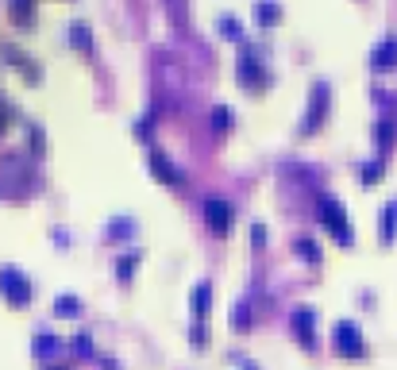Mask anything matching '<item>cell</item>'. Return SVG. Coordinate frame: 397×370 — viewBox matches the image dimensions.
<instances>
[{"label": "cell", "instance_id": "obj_9", "mask_svg": "<svg viewBox=\"0 0 397 370\" xmlns=\"http://www.w3.org/2000/svg\"><path fill=\"white\" fill-rule=\"evenodd\" d=\"M370 66H374V70H393L397 66V31L393 35H386L382 43H374V51H370Z\"/></svg>", "mask_w": 397, "mask_h": 370}, {"label": "cell", "instance_id": "obj_6", "mask_svg": "<svg viewBox=\"0 0 397 370\" xmlns=\"http://www.w3.org/2000/svg\"><path fill=\"white\" fill-rule=\"evenodd\" d=\"M289 328H293V335H297L301 347H317V309L297 305L293 312H289Z\"/></svg>", "mask_w": 397, "mask_h": 370}, {"label": "cell", "instance_id": "obj_13", "mask_svg": "<svg viewBox=\"0 0 397 370\" xmlns=\"http://www.w3.org/2000/svg\"><path fill=\"white\" fill-rule=\"evenodd\" d=\"M209 305H212V285L201 282L193 293H189V309H193L197 320H204V316H209Z\"/></svg>", "mask_w": 397, "mask_h": 370}, {"label": "cell", "instance_id": "obj_19", "mask_svg": "<svg viewBox=\"0 0 397 370\" xmlns=\"http://www.w3.org/2000/svg\"><path fill=\"white\" fill-rule=\"evenodd\" d=\"M135 262H139V251L135 254H120V259H116V278H120V282H128V278L135 274Z\"/></svg>", "mask_w": 397, "mask_h": 370}, {"label": "cell", "instance_id": "obj_4", "mask_svg": "<svg viewBox=\"0 0 397 370\" xmlns=\"http://www.w3.org/2000/svg\"><path fill=\"white\" fill-rule=\"evenodd\" d=\"M309 93L312 97H309V109H305V120H301V135L317 131L320 123L328 120V109H332V89H328V81H317Z\"/></svg>", "mask_w": 397, "mask_h": 370}, {"label": "cell", "instance_id": "obj_22", "mask_svg": "<svg viewBox=\"0 0 397 370\" xmlns=\"http://www.w3.org/2000/svg\"><path fill=\"white\" fill-rule=\"evenodd\" d=\"M58 351V340L51 332H43V335H35V355H54Z\"/></svg>", "mask_w": 397, "mask_h": 370}, {"label": "cell", "instance_id": "obj_2", "mask_svg": "<svg viewBox=\"0 0 397 370\" xmlns=\"http://www.w3.org/2000/svg\"><path fill=\"white\" fill-rule=\"evenodd\" d=\"M0 293H4V301L12 309H23L35 297V285H31V278L20 266H0Z\"/></svg>", "mask_w": 397, "mask_h": 370}, {"label": "cell", "instance_id": "obj_21", "mask_svg": "<svg viewBox=\"0 0 397 370\" xmlns=\"http://www.w3.org/2000/svg\"><path fill=\"white\" fill-rule=\"evenodd\" d=\"M231 120H236V116H231L228 104H216V109H212V128H216V131H228Z\"/></svg>", "mask_w": 397, "mask_h": 370}, {"label": "cell", "instance_id": "obj_1", "mask_svg": "<svg viewBox=\"0 0 397 370\" xmlns=\"http://www.w3.org/2000/svg\"><path fill=\"white\" fill-rule=\"evenodd\" d=\"M320 224L332 232V240L336 243H343V247H351L355 243V232H351V220H347V209H343V201H336V197H320Z\"/></svg>", "mask_w": 397, "mask_h": 370}, {"label": "cell", "instance_id": "obj_17", "mask_svg": "<svg viewBox=\"0 0 397 370\" xmlns=\"http://www.w3.org/2000/svg\"><path fill=\"white\" fill-rule=\"evenodd\" d=\"M374 139H378V151H390V143H393V120H378L374 123Z\"/></svg>", "mask_w": 397, "mask_h": 370}, {"label": "cell", "instance_id": "obj_8", "mask_svg": "<svg viewBox=\"0 0 397 370\" xmlns=\"http://www.w3.org/2000/svg\"><path fill=\"white\" fill-rule=\"evenodd\" d=\"M147 166H151V174L159 178V182H166V185H173V189L185 185V170L173 166L170 154H162L159 147H154V151H147Z\"/></svg>", "mask_w": 397, "mask_h": 370}, {"label": "cell", "instance_id": "obj_10", "mask_svg": "<svg viewBox=\"0 0 397 370\" xmlns=\"http://www.w3.org/2000/svg\"><path fill=\"white\" fill-rule=\"evenodd\" d=\"M66 39H70L73 47H78L81 54H93L97 51V43H93V31H89V23H70V31H66Z\"/></svg>", "mask_w": 397, "mask_h": 370}, {"label": "cell", "instance_id": "obj_7", "mask_svg": "<svg viewBox=\"0 0 397 370\" xmlns=\"http://www.w3.org/2000/svg\"><path fill=\"white\" fill-rule=\"evenodd\" d=\"M204 224L216 235H228L231 224H236V209H231L224 197H209V201H204Z\"/></svg>", "mask_w": 397, "mask_h": 370}, {"label": "cell", "instance_id": "obj_15", "mask_svg": "<svg viewBox=\"0 0 397 370\" xmlns=\"http://www.w3.org/2000/svg\"><path fill=\"white\" fill-rule=\"evenodd\" d=\"M216 31H220L224 39H243V23H239L231 12H220V16H216Z\"/></svg>", "mask_w": 397, "mask_h": 370}, {"label": "cell", "instance_id": "obj_23", "mask_svg": "<svg viewBox=\"0 0 397 370\" xmlns=\"http://www.w3.org/2000/svg\"><path fill=\"white\" fill-rule=\"evenodd\" d=\"M73 351H78L81 359H89V355H93V343H89V335H85V332H81V335H73Z\"/></svg>", "mask_w": 397, "mask_h": 370}, {"label": "cell", "instance_id": "obj_16", "mask_svg": "<svg viewBox=\"0 0 397 370\" xmlns=\"http://www.w3.org/2000/svg\"><path fill=\"white\" fill-rule=\"evenodd\" d=\"M54 316H81V301L73 297V293H62V297H54Z\"/></svg>", "mask_w": 397, "mask_h": 370}, {"label": "cell", "instance_id": "obj_18", "mask_svg": "<svg viewBox=\"0 0 397 370\" xmlns=\"http://www.w3.org/2000/svg\"><path fill=\"white\" fill-rule=\"evenodd\" d=\"M382 170H386V162H382V159H374V162H362V166H359V178H362V185H374L378 178H382Z\"/></svg>", "mask_w": 397, "mask_h": 370}, {"label": "cell", "instance_id": "obj_14", "mask_svg": "<svg viewBox=\"0 0 397 370\" xmlns=\"http://www.w3.org/2000/svg\"><path fill=\"white\" fill-rule=\"evenodd\" d=\"M255 20H259L262 27H274V23L282 20V4H278V0H259V4H255Z\"/></svg>", "mask_w": 397, "mask_h": 370}, {"label": "cell", "instance_id": "obj_5", "mask_svg": "<svg viewBox=\"0 0 397 370\" xmlns=\"http://www.w3.org/2000/svg\"><path fill=\"white\" fill-rule=\"evenodd\" d=\"M236 78H239V85L243 89H251V93H259V89H270V70L262 66L259 58H251V54H243L239 58V66H236Z\"/></svg>", "mask_w": 397, "mask_h": 370}, {"label": "cell", "instance_id": "obj_3", "mask_svg": "<svg viewBox=\"0 0 397 370\" xmlns=\"http://www.w3.org/2000/svg\"><path fill=\"white\" fill-rule=\"evenodd\" d=\"M332 347H336V355H343V359H362L367 355V343H362V332H359L355 320H336Z\"/></svg>", "mask_w": 397, "mask_h": 370}, {"label": "cell", "instance_id": "obj_20", "mask_svg": "<svg viewBox=\"0 0 397 370\" xmlns=\"http://www.w3.org/2000/svg\"><path fill=\"white\" fill-rule=\"evenodd\" d=\"M293 247H297V254H301V259H309V262H320V243H317V240H309V235H301V240H297Z\"/></svg>", "mask_w": 397, "mask_h": 370}, {"label": "cell", "instance_id": "obj_12", "mask_svg": "<svg viewBox=\"0 0 397 370\" xmlns=\"http://www.w3.org/2000/svg\"><path fill=\"white\" fill-rule=\"evenodd\" d=\"M378 240H382V243H393L397 240V197L382 209V220H378Z\"/></svg>", "mask_w": 397, "mask_h": 370}, {"label": "cell", "instance_id": "obj_24", "mask_svg": "<svg viewBox=\"0 0 397 370\" xmlns=\"http://www.w3.org/2000/svg\"><path fill=\"white\" fill-rule=\"evenodd\" d=\"M247 240H251L255 247H262V243H267V228H262V224H251V232H247Z\"/></svg>", "mask_w": 397, "mask_h": 370}, {"label": "cell", "instance_id": "obj_11", "mask_svg": "<svg viewBox=\"0 0 397 370\" xmlns=\"http://www.w3.org/2000/svg\"><path fill=\"white\" fill-rule=\"evenodd\" d=\"M8 16L16 27H31L35 23V0H8Z\"/></svg>", "mask_w": 397, "mask_h": 370}]
</instances>
